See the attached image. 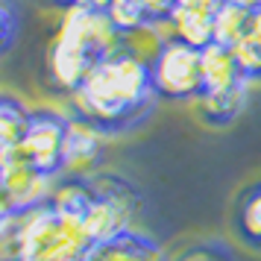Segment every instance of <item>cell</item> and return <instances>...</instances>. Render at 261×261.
I'll return each instance as SVG.
<instances>
[{
	"label": "cell",
	"mask_w": 261,
	"mask_h": 261,
	"mask_svg": "<svg viewBox=\"0 0 261 261\" xmlns=\"http://www.w3.org/2000/svg\"><path fill=\"white\" fill-rule=\"evenodd\" d=\"M153 73L150 65L129 50H120L97 62L83 88L71 97L76 118L88 120L103 132H126L138 126L153 106Z\"/></svg>",
	"instance_id": "6da1fadb"
},
{
	"label": "cell",
	"mask_w": 261,
	"mask_h": 261,
	"mask_svg": "<svg viewBox=\"0 0 261 261\" xmlns=\"http://www.w3.org/2000/svg\"><path fill=\"white\" fill-rule=\"evenodd\" d=\"M94 200L85 214V235L94 244H106L115 238L132 232V217L138 208V194L129 182L118 176H91Z\"/></svg>",
	"instance_id": "7a4b0ae2"
},
{
	"label": "cell",
	"mask_w": 261,
	"mask_h": 261,
	"mask_svg": "<svg viewBox=\"0 0 261 261\" xmlns=\"http://www.w3.org/2000/svg\"><path fill=\"white\" fill-rule=\"evenodd\" d=\"M94 50L88 47V41L83 36V27L76 18V9H68L62 18L56 38L50 44V56H47V71H50V83L56 85L65 94H76L83 83L88 80V73L94 71L97 65Z\"/></svg>",
	"instance_id": "3957f363"
},
{
	"label": "cell",
	"mask_w": 261,
	"mask_h": 261,
	"mask_svg": "<svg viewBox=\"0 0 261 261\" xmlns=\"http://www.w3.org/2000/svg\"><path fill=\"white\" fill-rule=\"evenodd\" d=\"M153 91L165 100H200L202 97V50L188 41H165L159 56L150 62Z\"/></svg>",
	"instance_id": "277c9868"
},
{
	"label": "cell",
	"mask_w": 261,
	"mask_h": 261,
	"mask_svg": "<svg viewBox=\"0 0 261 261\" xmlns=\"http://www.w3.org/2000/svg\"><path fill=\"white\" fill-rule=\"evenodd\" d=\"M56 176H47L18 153H0V194H3V212L12 214L24 208H36L50 202L56 191Z\"/></svg>",
	"instance_id": "5b68a950"
},
{
	"label": "cell",
	"mask_w": 261,
	"mask_h": 261,
	"mask_svg": "<svg viewBox=\"0 0 261 261\" xmlns=\"http://www.w3.org/2000/svg\"><path fill=\"white\" fill-rule=\"evenodd\" d=\"M65 135H68V118H62L59 112H50V109H38L33 112L30 129L18 153L36 170L59 179L65 173Z\"/></svg>",
	"instance_id": "8992f818"
},
{
	"label": "cell",
	"mask_w": 261,
	"mask_h": 261,
	"mask_svg": "<svg viewBox=\"0 0 261 261\" xmlns=\"http://www.w3.org/2000/svg\"><path fill=\"white\" fill-rule=\"evenodd\" d=\"M247 76L235 59V50L223 44L202 47V97H220L232 94L238 88H247Z\"/></svg>",
	"instance_id": "52a82bcc"
},
{
	"label": "cell",
	"mask_w": 261,
	"mask_h": 261,
	"mask_svg": "<svg viewBox=\"0 0 261 261\" xmlns=\"http://www.w3.org/2000/svg\"><path fill=\"white\" fill-rule=\"evenodd\" d=\"M103 155V132L91 126L83 118H68V135H65V173L68 176H85L91 173Z\"/></svg>",
	"instance_id": "ba28073f"
},
{
	"label": "cell",
	"mask_w": 261,
	"mask_h": 261,
	"mask_svg": "<svg viewBox=\"0 0 261 261\" xmlns=\"http://www.w3.org/2000/svg\"><path fill=\"white\" fill-rule=\"evenodd\" d=\"M94 200V188H91V179L85 176H65L56 182V191L50 197L53 212L59 214V220L65 226H80L83 229L85 214L91 208Z\"/></svg>",
	"instance_id": "9c48e42d"
},
{
	"label": "cell",
	"mask_w": 261,
	"mask_h": 261,
	"mask_svg": "<svg viewBox=\"0 0 261 261\" xmlns=\"http://www.w3.org/2000/svg\"><path fill=\"white\" fill-rule=\"evenodd\" d=\"M88 261H170L167 252L153 238L141 235V232H126V235L106 241V244H94Z\"/></svg>",
	"instance_id": "30bf717a"
},
{
	"label": "cell",
	"mask_w": 261,
	"mask_h": 261,
	"mask_svg": "<svg viewBox=\"0 0 261 261\" xmlns=\"http://www.w3.org/2000/svg\"><path fill=\"white\" fill-rule=\"evenodd\" d=\"M232 226L247 247L261 249V182H252L238 194Z\"/></svg>",
	"instance_id": "8fae6325"
},
{
	"label": "cell",
	"mask_w": 261,
	"mask_h": 261,
	"mask_svg": "<svg viewBox=\"0 0 261 261\" xmlns=\"http://www.w3.org/2000/svg\"><path fill=\"white\" fill-rule=\"evenodd\" d=\"M170 21H173V36L179 41H188L197 50L214 44V12L208 9H194V6L176 3Z\"/></svg>",
	"instance_id": "7c38bea8"
},
{
	"label": "cell",
	"mask_w": 261,
	"mask_h": 261,
	"mask_svg": "<svg viewBox=\"0 0 261 261\" xmlns=\"http://www.w3.org/2000/svg\"><path fill=\"white\" fill-rule=\"evenodd\" d=\"M33 112L15 100L12 94H3L0 100V153H15L21 141H24L27 129H30Z\"/></svg>",
	"instance_id": "4fadbf2b"
},
{
	"label": "cell",
	"mask_w": 261,
	"mask_h": 261,
	"mask_svg": "<svg viewBox=\"0 0 261 261\" xmlns=\"http://www.w3.org/2000/svg\"><path fill=\"white\" fill-rule=\"evenodd\" d=\"M94 249V241L85 235L80 226H65L59 238L50 244V249L41 255V261H88Z\"/></svg>",
	"instance_id": "5bb4252c"
},
{
	"label": "cell",
	"mask_w": 261,
	"mask_h": 261,
	"mask_svg": "<svg viewBox=\"0 0 261 261\" xmlns=\"http://www.w3.org/2000/svg\"><path fill=\"white\" fill-rule=\"evenodd\" d=\"M249 18H252V12H247V9L220 3V9L214 12V41L223 47H235L249 33Z\"/></svg>",
	"instance_id": "9a60e30c"
},
{
	"label": "cell",
	"mask_w": 261,
	"mask_h": 261,
	"mask_svg": "<svg viewBox=\"0 0 261 261\" xmlns=\"http://www.w3.org/2000/svg\"><path fill=\"white\" fill-rule=\"evenodd\" d=\"M247 103V88H238L232 94H220V97H200L197 106H200V115L214 126H226L241 115V109Z\"/></svg>",
	"instance_id": "2e32d148"
},
{
	"label": "cell",
	"mask_w": 261,
	"mask_h": 261,
	"mask_svg": "<svg viewBox=\"0 0 261 261\" xmlns=\"http://www.w3.org/2000/svg\"><path fill=\"white\" fill-rule=\"evenodd\" d=\"M106 15L112 18V24L118 27L123 36H132L144 27H150V12L144 6V0H112Z\"/></svg>",
	"instance_id": "e0dca14e"
},
{
	"label": "cell",
	"mask_w": 261,
	"mask_h": 261,
	"mask_svg": "<svg viewBox=\"0 0 261 261\" xmlns=\"http://www.w3.org/2000/svg\"><path fill=\"white\" fill-rule=\"evenodd\" d=\"M235 59L241 65V71L247 80H261V41H255L252 36H244L235 47Z\"/></svg>",
	"instance_id": "ac0fdd59"
},
{
	"label": "cell",
	"mask_w": 261,
	"mask_h": 261,
	"mask_svg": "<svg viewBox=\"0 0 261 261\" xmlns=\"http://www.w3.org/2000/svg\"><path fill=\"white\" fill-rule=\"evenodd\" d=\"M179 0H144L147 12H150V24H159V21H167L173 9H176Z\"/></svg>",
	"instance_id": "d6986e66"
},
{
	"label": "cell",
	"mask_w": 261,
	"mask_h": 261,
	"mask_svg": "<svg viewBox=\"0 0 261 261\" xmlns=\"http://www.w3.org/2000/svg\"><path fill=\"white\" fill-rule=\"evenodd\" d=\"M176 261H229V258L214 247H194V249H185Z\"/></svg>",
	"instance_id": "ffe728a7"
},
{
	"label": "cell",
	"mask_w": 261,
	"mask_h": 261,
	"mask_svg": "<svg viewBox=\"0 0 261 261\" xmlns=\"http://www.w3.org/2000/svg\"><path fill=\"white\" fill-rule=\"evenodd\" d=\"M3 47L9 50L12 47V38H15V12H12V0H3Z\"/></svg>",
	"instance_id": "44dd1931"
},
{
	"label": "cell",
	"mask_w": 261,
	"mask_h": 261,
	"mask_svg": "<svg viewBox=\"0 0 261 261\" xmlns=\"http://www.w3.org/2000/svg\"><path fill=\"white\" fill-rule=\"evenodd\" d=\"M247 36H252L255 41H261V9H255L252 18H249V33Z\"/></svg>",
	"instance_id": "7402d4cb"
},
{
	"label": "cell",
	"mask_w": 261,
	"mask_h": 261,
	"mask_svg": "<svg viewBox=\"0 0 261 261\" xmlns=\"http://www.w3.org/2000/svg\"><path fill=\"white\" fill-rule=\"evenodd\" d=\"M223 3L241 6V9H247V12H255V9H261V0H223Z\"/></svg>",
	"instance_id": "603a6c76"
},
{
	"label": "cell",
	"mask_w": 261,
	"mask_h": 261,
	"mask_svg": "<svg viewBox=\"0 0 261 261\" xmlns=\"http://www.w3.org/2000/svg\"><path fill=\"white\" fill-rule=\"evenodd\" d=\"M47 3H53V6H62V9L68 12V9H73V6H80L83 0H47Z\"/></svg>",
	"instance_id": "cb8c5ba5"
},
{
	"label": "cell",
	"mask_w": 261,
	"mask_h": 261,
	"mask_svg": "<svg viewBox=\"0 0 261 261\" xmlns=\"http://www.w3.org/2000/svg\"><path fill=\"white\" fill-rule=\"evenodd\" d=\"M109 3H112V0H83V6H91V9H103V12L109 9Z\"/></svg>",
	"instance_id": "d4e9b609"
},
{
	"label": "cell",
	"mask_w": 261,
	"mask_h": 261,
	"mask_svg": "<svg viewBox=\"0 0 261 261\" xmlns=\"http://www.w3.org/2000/svg\"><path fill=\"white\" fill-rule=\"evenodd\" d=\"M15 261H41V258H30V255H21V258H15Z\"/></svg>",
	"instance_id": "484cf974"
}]
</instances>
